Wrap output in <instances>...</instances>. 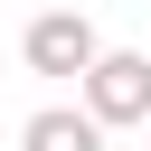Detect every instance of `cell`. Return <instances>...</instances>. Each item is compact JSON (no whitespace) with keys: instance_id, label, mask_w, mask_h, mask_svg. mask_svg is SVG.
Listing matches in <instances>:
<instances>
[{"instance_id":"cell-2","label":"cell","mask_w":151,"mask_h":151,"mask_svg":"<svg viewBox=\"0 0 151 151\" xmlns=\"http://www.w3.org/2000/svg\"><path fill=\"white\" fill-rule=\"evenodd\" d=\"M85 113H94L104 132L151 123V57H142V47H104L94 76H85Z\"/></svg>"},{"instance_id":"cell-1","label":"cell","mask_w":151,"mask_h":151,"mask_svg":"<svg viewBox=\"0 0 151 151\" xmlns=\"http://www.w3.org/2000/svg\"><path fill=\"white\" fill-rule=\"evenodd\" d=\"M19 57H28V76H94V57H104V38H94V19L85 9H38L28 28H19Z\"/></svg>"},{"instance_id":"cell-3","label":"cell","mask_w":151,"mask_h":151,"mask_svg":"<svg viewBox=\"0 0 151 151\" xmlns=\"http://www.w3.org/2000/svg\"><path fill=\"white\" fill-rule=\"evenodd\" d=\"M19 151H104V123L85 104H38L19 123Z\"/></svg>"},{"instance_id":"cell-4","label":"cell","mask_w":151,"mask_h":151,"mask_svg":"<svg viewBox=\"0 0 151 151\" xmlns=\"http://www.w3.org/2000/svg\"><path fill=\"white\" fill-rule=\"evenodd\" d=\"M142 132H151V123H142Z\"/></svg>"}]
</instances>
